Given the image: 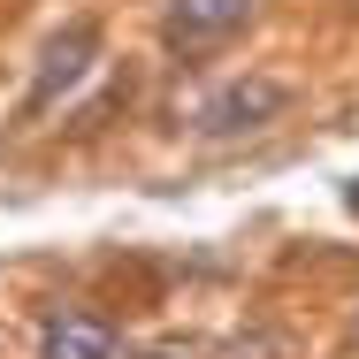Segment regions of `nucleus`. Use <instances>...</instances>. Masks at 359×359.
<instances>
[{"label": "nucleus", "instance_id": "nucleus-1", "mask_svg": "<svg viewBox=\"0 0 359 359\" xmlns=\"http://www.w3.org/2000/svg\"><path fill=\"white\" fill-rule=\"evenodd\" d=\"M290 107L283 84H268V76H245V84H222L215 100L199 107V130H215V138H237V130H260V123H276Z\"/></svg>", "mask_w": 359, "mask_h": 359}, {"label": "nucleus", "instance_id": "nucleus-2", "mask_svg": "<svg viewBox=\"0 0 359 359\" xmlns=\"http://www.w3.org/2000/svg\"><path fill=\"white\" fill-rule=\"evenodd\" d=\"M252 8H260V0H168V46H176V54H207L229 31L252 23Z\"/></svg>", "mask_w": 359, "mask_h": 359}, {"label": "nucleus", "instance_id": "nucleus-3", "mask_svg": "<svg viewBox=\"0 0 359 359\" xmlns=\"http://www.w3.org/2000/svg\"><path fill=\"white\" fill-rule=\"evenodd\" d=\"M92 54H100V31L92 23H69L54 46H46V62H39V84H31V107H54L62 92H69L76 76L92 69Z\"/></svg>", "mask_w": 359, "mask_h": 359}, {"label": "nucleus", "instance_id": "nucleus-4", "mask_svg": "<svg viewBox=\"0 0 359 359\" xmlns=\"http://www.w3.org/2000/svg\"><path fill=\"white\" fill-rule=\"evenodd\" d=\"M39 359H115V329L100 313H54L39 337Z\"/></svg>", "mask_w": 359, "mask_h": 359}, {"label": "nucleus", "instance_id": "nucleus-5", "mask_svg": "<svg viewBox=\"0 0 359 359\" xmlns=\"http://www.w3.org/2000/svg\"><path fill=\"white\" fill-rule=\"evenodd\" d=\"M344 207H352V215H359V184H352V191H344Z\"/></svg>", "mask_w": 359, "mask_h": 359}]
</instances>
